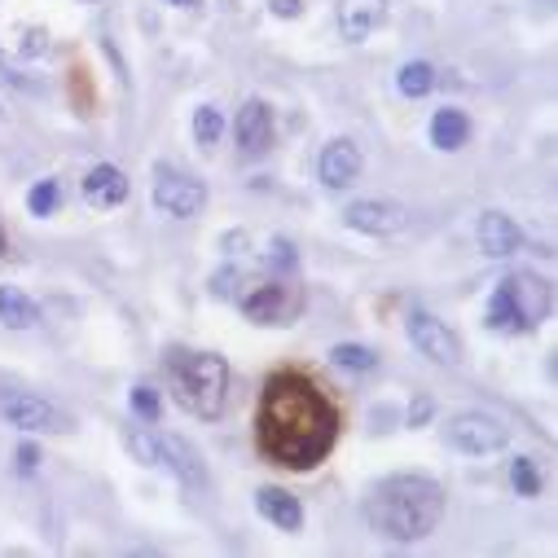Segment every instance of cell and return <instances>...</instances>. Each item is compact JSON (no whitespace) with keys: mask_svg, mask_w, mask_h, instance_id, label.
Returning a JSON list of instances; mask_svg holds the SVG:
<instances>
[{"mask_svg":"<svg viewBox=\"0 0 558 558\" xmlns=\"http://www.w3.org/2000/svg\"><path fill=\"white\" fill-rule=\"evenodd\" d=\"M339 440V409L299 370H277L260 392L255 444L282 471H312Z\"/></svg>","mask_w":558,"mask_h":558,"instance_id":"1","label":"cell"},{"mask_svg":"<svg viewBox=\"0 0 558 558\" xmlns=\"http://www.w3.org/2000/svg\"><path fill=\"white\" fill-rule=\"evenodd\" d=\"M365 519L387 541H422L440 528L444 493L427 475H392L365 501Z\"/></svg>","mask_w":558,"mask_h":558,"instance_id":"2","label":"cell"},{"mask_svg":"<svg viewBox=\"0 0 558 558\" xmlns=\"http://www.w3.org/2000/svg\"><path fill=\"white\" fill-rule=\"evenodd\" d=\"M172 383H176V405L194 418H220L229 396V361L216 352H189L172 365Z\"/></svg>","mask_w":558,"mask_h":558,"instance_id":"3","label":"cell"},{"mask_svg":"<svg viewBox=\"0 0 558 558\" xmlns=\"http://www.w3.org/2000/svg\"><path fill=\"white\" fill-rule=\"evenodd\" d=\"M554 308L550 282H541L537 273H510L497 286L493 308H488V326L493 330H537Z\"/></svg>","mask_w":558,"mask_h":558,"instance_id":"4","label":"cell"},{"mask_svg":"<svg viewBox=\"0 0 558 558\" xmlns=\"http://www.w3.org/2000/svg\"><path fill=\"white\" fill-rule=\"evenodd\" d=\"M233 299H238V308L247 312L251 321H260V326H290V321L299 317V308H304V295H299V286L290 282L286 273H264V277L242 273Z\"/></svg>","mask_w":558,"mask_h":558,"instance_id":"5","label":"cell"},{"mask_svg":"<svg viewBox=\"0 0 558 558\" xmlns=\"http://www.w3.org/2000/svg\"><path fill=\"white\" fill-rule=\"evenodd\" d=\"M444 435H449V444L457 453H471V457L501 453L510 444L506 422L493 418V414H457L449 427H444Z\"/></svg>","mask_w":558,"mask_h":558,"instance_id":"6","label":"cell"},{"mask_svg":"<svg viewBox=\"0 0 558 558\" xmlns=\"http://www.w3.org/2000/svg\"><path fill=\"white\" fill-rule=\"evenodd\" d=\"M154 207L163 216L176 220H194L198 211L207 207V185L194 181L185 172H172V167H159V181H154Z\"/></svg>","mask_w":558,"mask_h":558,"instance_id":"7","label":"cell"},{"mask_svg":"<svg viewBox=\"0 0 558 558\" xmlns=\"http://www.w3.org/2000/svg\"><path fill=\"white\" fill-rule=\"evenodd\" d=\"M405 330H409V343H414L427 361H435V365H457L462 361V339H457L440 317H431V312L414 308L409 312V321H405Z\"/></svg>","mask_w":558,"mask_h":558,"instance_id":"8","label":"cell"},{"mask_svg":"<svg viewBox=\"0 0 558 558\" xmlns=\"http://www.w3.org/2000/svg\"><path fill=\"white\" fill-rule=\"evenodd\" d=\"M343 220H348V229L370 233V238H396L409 229V211L400 203H387V198H361L343 211Z\"/></svg>","mask_w":558,"mask_h":558,"instance_id":"9","label":"cell"},{"mask_svg":"<svg viewBox=\"0 0 558 558\" xmlns=\"http://www.w3.org/2000/svg\"><path fill=\"white\" fill-rule=\"evenodd\" d=\"M0 418H5L9 427H22V431H66L62 409H53L49 400H40L31 392L0 396Z\"/></svg>","mask_w":558,"mask_h":558,"instance_id":"10","label":"cell"},{"mask_svg":"<svg viewBox=\"0 0 558 558\" xmlns=\"http://www.w3.org/2000/svg\"><path fill=\"white\" fill-rule=\"evenodd\" d=\"M317 172H321V181H326L330 189H352L356 181H361V150H356L348 137L330 141L326 150H321Z\"/></svg>","mask_w":558,"mask_h":558,"instance_id":"11","label":"cell"},{"mask_svg":"<svg viewBox=\"0 0 558 558\" xmlns=\"http://www.w3.org/2000/svg\"><path fill=\"white\" fill-rule=\"evenodd\" d=\"M475 238H479V251L493 255V260H506V255H515L523 247V233H519V225L506 216V211H484V216H479Z\"/></svg>","mask_w":558,"mask_h":558,"instance_id":"12","label":"cell"},{"mask_svg":"<svg viewBox=\"0 0 558 558\" xmlns=\"http://www.w3.org/2000/svg\"><path fill=\"white\" fill-rule=\"evenodd\" d=\"M387 18V0H339V31L343 40L361 44L370 40Z\"/></svg>","mask_w":558,"mask_h":558,"instance_id":"13","label":"cell"},{"mask_svg":"<svg viewBox=\"0 0 558 558\" xmlns=\"http://www.w3.org/2000/svg\"><path fill=\"white\" fill-rule=\"evenodd\" d=\"M84 198L93 207H102V211H110V207H119L128 198V176L119 172L115 163H97L93 172L84 176Z\"/></svg>","mask_w":558,"mask_h":558,"instance_id":"14","label":"cell"},{"mask_svg":"<svg viewBox=\"0 0 558 558\" xmlns=\"http://www.w3.org/2000/svg\"><path fill=\"white\" fill-rule=\"evenodd\" d=\"M163 466H172L185 488H207L203 457H198V449L189 440H181V435H163Z\"/></svg>","mask_w":558,"mask_h":558,"instance_id":"15","label":"cell"},{"mask_svg":"<svg viewBox=\"0 0 558 558\" xmlns=\"http://www.w3.org/2000/svg\"><path fill=\"white\" fill-rule=\"evenodd\" d=\"M255 506H260V515L273 523V528H282V532H299L304 528V506H299V497H290L286 488H260L255 493Z\"/></svg>","mask_w":558,"mask_h":558,"instance_id":"16","label":"cell"},{"mask_svg":"<svg viewBox=\"0 0 558 558\" xmlns=\"http://www.w3.org/2000/svg\"><path fill=\"white\" fill-rule=\"evenodd\" d=\"M238 145L247 154H260L273 145V110L264 102H247L238 110Z\"/></svg>","mask_w":558,"mask_h":558,"instance_id":"17","label":"cell"},{"mask_svg":"<svg viewBox=\"0 0 558 558\" xmlns=\"http://www.w3.org/2000/svg\"><path fill=\"white\" fill-rule=\"evenodd\" d=\"M0 321L14 326V330H31L40 321L36 299H27L18 286H0Z\"/></svg>","mask_w":558,"mask_h":558,"instance_id":"18","label":"cell"},{"mask_svg":"<svg viewBox=\"0 0 558 558\" xmlns=\"http://www.w3.org/2000/svg\"><path fill=\"white\" fill-rule=\"evenodd\" d=\"M466 137H471V124H466L462 110H435V119H431V141L440 145V150H462Z\"/></svg>","mask_w":558,"mask_h":558,"instance_id":"19","label":"cell"},{"mask_svg":"<svg viewBox=\"0 0 558 558\" xmlns=\"http://www.w3.org/2000/svg\"><path fill=\"white\" fill-rule=\"evenodd\" d=\"M124 444H128V453L137 457L141 466H163V435L150 431V422H141V427H128L124 431Z\"/></svg>","mask_w":558,"mask_h":558,"instance_id":"20","label":"cell"},{"mask_svg":"<svg viewBox=\"0 0 558 558\" xmlns=\"http://www.w3.org/2000/svg\"><path fill=\"white\" fill-rule=\"evenodd\" d=\"M396 84H400V93H405V97H427L435 88L431 62H405V66H400V75H396Z\"/></svg>","mask_w":558,"mask_h":558,"instance_id":"21","label":"cell"},{"mask_svg":"<svg viewBox=\"0 0 558 558\" xmlns=\"http://www.w3.org/2000/svg\"><path fill=\"white\" fill-rule=\"evenodd\" d=\"M220 137H225V119H220V110L198 106L194 110V141L203 145V150H211V145H220Z\"/></svg>","mask_w":558,"mask_h":558,"instance_id":"22","label":"cell"},{"mask_svg":"<svg viewBox=\"0 0 558 558\" xmlns=\"http://www.w3.org/2000/svg\"><path fill=\"white\" fill-rule=\"evenodd\" d=\"M330 361L339 365V370H352V374H365L378 365V356L370 348H361V343H339V348L330 352Z\"/></svg>","mask_w":558,"mask_h":558,"instance_id":"23","label":"cell"},{"mask_svg":"<svg viewBox=\"0 0 558 558\" xmlns=\"http://www.w3.org/2000/svg\"><path fill=\"white\" fill-rule=\"evenodd\" d=\"M58 203H62V185L58 181H40L27 194V211H31V216H53V211H58Z\"/></svg>","mask_w":558,"mask_h":558,"instance_id":"24","label":"cell"},{"mask_svg":"<svg viewBox=\"0 0 558 558\" xmlns=\"http://www.w3.org/2000/svg\"><path fill=\"white\" fill-rule=\"evenodd\" d=\"M132 414H137V422H159V414H163V400H159V392L154 387H145V383H137L132 387Z\"/></svg>","mask_w":558,"mask_h":558,"instance_id":"25","label":"cell"},{"mask_svg":"<svg viewBox=\"0 0 558 558\" xmlns=\"http://www.w3.org/2000/svg\"><path fill=\"white\" fill-rule=\"evenodd\" d=\"M541 484H545V479H541L537 466H532L528 457H519V462H515V488H519V493H523V497H537Z\"/></svg>","mask_w":558,"mask_h":558,"instance_id":"26","label":"cell"},{"mask_svg":"<svg viewBox=\"0 0 558 558\" xmlns=\"http://www.w3.org/2000/svg\"><path fill=\"white\" fill-rule=\"evenodd\" d=\"M242 282V273L238 269H225V273H216L211 277V295H220V299H233V290H238Z\"/></svg>","mask_w":558,"mask_h":558,"instance_id":"27","label":"cell"},{"mask_svg":"<svg viewBox=\"0 0 558 558\" xmlns=\"http://www.w3.org/2000/svg\"><path fill=\"white\" fill-rule=\"evenodd\" d=\"M431 414H435V405H431L427 396H418V400H414V414H409V427H422V422H427Z\"/></svg>","mask_w":558,"mask_h":558,"instance_id":"28","label":"cell"},{"mask_svg":"<svg viewBox=\"0 0 558 558\" xmlns=\"http://www.w3.org/2000/svg\"><path fill=\"white\" fill-rule=\"evenodd\" d=\"M18 466H22V471H36V466H40L36 444H22V449H18Z\"/></svg>","mask_w":558,"mask_h":558,"instance_id":"29","label":"cell"},{"mask_svg":"<svg viewBox=\"0 0 558 558\" xmlns=\"http://www.w3.org/2000/svg\"><path fill=\"white\" fill-rule=\"evenodd\" d=\"M299 9H304V0H273V14L277 18H295Z\"/></svg>","mask_w":558,"mask_h":558,"instance_id":"30","label":"cell"},{"mask_svg":"<svg viewBox=\"0 0 558 558\" xmlns=\"http://www.w3.org/2000/svg\"><path fill=\"white\" fill-rule=\"evenodd\" d=\"M40 40H49V36H40V31H27V44H22V53H40Z\"/></svg>","mask_w":558,"mask_h":558,"instance_id":"31","label":"cell"},{"mask_svg":"<svg viewBox=\"0 0 558 558\" xmlns=\"http://www.w3.org/2000/svg\"><path fill=\"white\" fill-rule=\"evenodd\" d=\"M167 5H181V9H194V5H203V0H167Z\"/></svg>","mask_w":558,"mask_h":558,"instance_id":"32","label":"cell"},{"mask_svg":"<svg viewBox=\"0 0 558 558\" xmlns=\"http://www.w3.org/2000/svg\"><path fill=\"white\" fill-rule=\"evenodd\" d=\"M5 251H9V247H5V233H0V255H5Z\"/></svg>","mask_w":558,"mask_h":558,"instance_id":"33","label":"cell"}]
</instances>
